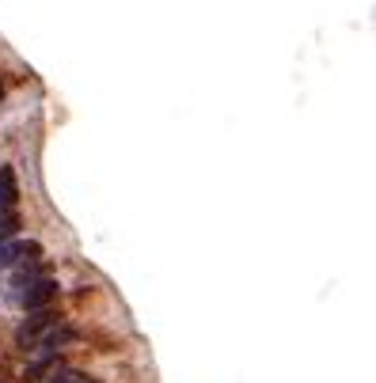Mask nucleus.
Instances as JSON below:
<instances>
[{
  "mask_svg": "<svg viewBox=\"0 0 376 383\" xmlns=\"http://www.w3.org/2000/svg\"><path fill=\"white\" fill-rule=\"evenodd\" d=\"M19 213L15 209H8V213H0V243H8V239H15V232H19Z\"/></svg>",
  "mask_w": 376,
  "mask_h": 383,
  "instance_id": "obj_7",
  "label": "nucleus"
},
{
  "mask_svg": "<svg viewBox=\"0 0 376 383\" xmlns=\"http://www.w3.org/2000/svg\"><path fill=\"white\" fill-rule=\"evenodd\" d=\"M80 338V330L76 327H69V323H61V327H53L50 334H46L42 341H38V349L35 353H46V357H58V349H65V346H73V341Z\"/></svg>",
  "mask_w": 376,
  "mask_h": 383,
  "instance_id": "obj_4",
  "label": "nucleus"
},
{
  "mask_svg": "<svg viewBox=\"0 0 376 383\" xmlns=\"http://www.w3.org/2000/svg\"><path fill=\"white\" fill-rule=\"evenodd\" d=\"M0 99H4V87H0Z\"/></svg>",
  "mask_w": 376,
  "mask_h": 383,
  "instance_id": "obj_8",
  "label": "nucleus"
},
{
  "mask_svg": "<svg viewBox=\"0 0 376 383\" xmlns=\"http://www.w3.org/2000/svg\"><path fill=\"white\" fill-rule=\"evenodd\" d=\"M23 262H42V243L35 239H8L0 243V270H12Z\"/></svg>",
  "mask_w": 376,
  "mask_h": 383,
  "instance_id": "obj_2",
  "label": "nucleus"
},
{
  "mask_svg": "<svg viewBox=\"0 0 376 383\" xmlns=\"http://www.w3.org/2000/svg\"><path fill=\"white\" fill-rule=\"evenodd\" d=\"M53 300H58V281L53 277H42V281L27 284V289L19 292V307L23 312H42V307H50Z\"/></svg>",
  "mask_w": 376,
  "mask_h": 383,
  "instance_id": "obj_3",
  "label": "nucleus"
},
{
  "mask_svg": "<svg viewBox=\"0 0 376 383\" xmlns=\"http://www.w3.org/2000/svg\"><path fill=\"white\" fill-rule=\"evenodd\" d=\"M53 327H61V315L53 312V307H42V312H31L27 319L15 327V346L23 349V353H35L38 349V341L46 338Z\"/></svg>",
  "mask_w": 376,
  "mask_h": 383,
  "instance_id": "obj_1",
  "label": "nucleus"
},
{
  "mask_svg": "<svg viewBox=\"0 0 376 383\" xmlns=\"http://www.w3.org/2000/svg\"><path fill=\"white\" fill-rule=\"evenodd\" d=\"M19 201V182H15V171L12 167H0V213L15 209Z\"/></svg>",
  "mask_w": 376,
  "mask_h": 383,
  "instance_id": "obj_5",
  "label": "nucleus"
},
{
  "mask_svg": "<svg viewBox=\"0 0 376 383\" xmlns=\"http://www.w3.org/2000/svg\"><path fill=\"white\" fill-rule=\"evenodd\" d=\"M42 383H95V380H92V376H84L80 368H65V364H61V368H53Z\"/></svg>",
  "mask_w": 376,
  "mask_h": 383,
  "instance_id": "obj_6",
  "label": "nucleus"
}]
</instances>
